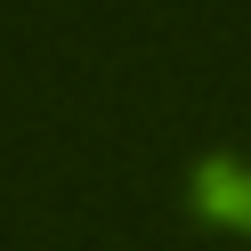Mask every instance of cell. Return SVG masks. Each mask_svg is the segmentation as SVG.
I'll use <instances>...</instances> for the list:
<instances>
[{
    "label": "cell",
    "instance_id": "1",
    "mask_svg": "<svg viewBox=\"0 0 251 251\" xmlns=\"http://www.w3.org/2000/svg\"><path fill=\"white\" fill-rule=\"evenodd\" d=\"M186 195H195V211L211 219V227L251 235V162H235V154H211V162H195Z\"/></svg>",
    "mask_w": 251,
    "mask_h": 251
}]
</instances>
